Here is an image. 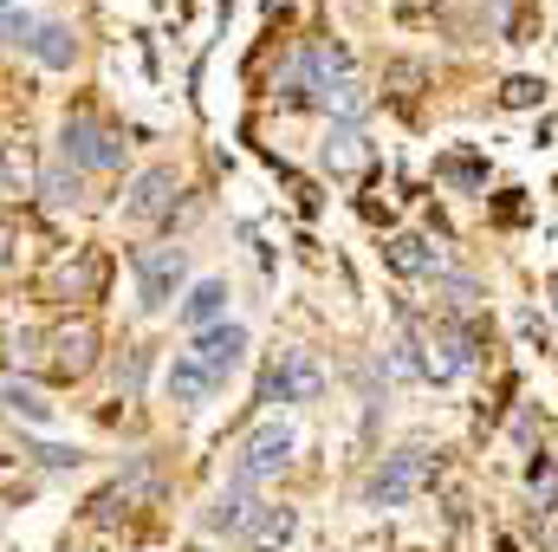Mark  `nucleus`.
<instances>
[{"mask_svg": "<svg viewBox=\"0 0 558 552\" xmlns=\"http://www.w3.org/2000/svg\"><path fill=\"white\" fill-rule=\"evenodd\" d=\"M143 377H149V351L131 345V351L118 358V397H124V404H137L143 397Z\"/></svg>", "mask_w": 558, "mask_h": 552, "instance_id": "nucleus-22", "label": "nucleus"}, {"mask_svg": "<svg viewBox=\"0 0 558 552\" xmlns=\"http://www.w3.org/2000/svg\"><path fill=\"white\" fill-rule=\"evenodd\" d=\"M59 156L85 176V169H118L124 163V137H118V124H105L98 111H72L65 124H59Z\"/></svg>", "mask_w": 558, "mask_h": 552, "instance_id": "nucleus-4", "label": "nucleus"}, {"mask_svg": "<svg viewBox=\"0 0 558 552\" xmlns=\"http://www.w3.org/2000/svg\"><path fill=\"white\" fill-rule=\"evenodd\" d=\"M435 182L474 195V189H487V156H474V149H448V156H435Z\"/></svg>", "mask_w": 558, "mask_h": 552, "instance_id": "nucleus-16", "label": "nucleus"}, {"mask_svg": "<svg viewBox=\"0 0 558 552\" xmlns=\"http://www.w3.org/2000/svg\"><path fill=\"white\" fill-rule=\"evenodd\" d=\"M175 202H182V176H175L169 163H149V169H137V182H131V195H124V221L156 228V221L175 215Z\"/></svg>", "mask_w": 558, "mask_h": 552, "instance_id": "nucleus-7", "label": "nucleus"}, {"mask_svg": "<svg viewBox=\"0 0 558 552\" xmlns=\"http://www.w3.org/2000/svg\"><path fill=\"white\" fill-rule=\"evenodd\" d=\"M318 156H325V169H331V176H351V169H364V163H371V143H364L357 124H331V137H325Z\"/></svg>", "mask_w": 558, "mask_h": 552, "instance_id": "nucleus-15", "label": "nucleus"}, {"mask_svg": "<svg viewBox=\"0 0 558 552\" xmlns=\"http://www.w3.org/2000/svg\"><path fill=\"white\" fill-rule=\"evenodd\" d=\"M39 195H46L52 208H78L85 182H78V169H72V163H59V169H46V176H39Z\"/></svg>", "mask_w": 558, "mask_h": 552, "instance_id": "nucleus-19", "label": "nucleus"}, {"mask_svg": "<svg viewBox=\"0 0 558 552\" xmlns=\"http://www.w3.org/2000/svg\"><path fill=\"white\" fill-rule=\"evenodd\" d=\"M390 7H397V13H403V20H422V13H435V7H441V0H390Z\"/></svg>", "mask_w": 558, "mask_h": 552, "instance_id": "nucleus-29", "label": "nucleus"}, {"mask_svg": "<svg viewBox=\"0 0 558 552\" xmlns=\"http://www.w3.org/2000/svg\"><path fill=\"white\" fill-rule=\"evenodd\" d=\"M221 319H228V279H195L189 299H182V325L189 332H208Z\"/></svg>", "mask_w": 558, "mask_h": 552, "instance_id": "nucleus-14", "label": "nucleus"}, {"mask_svg": "<svg viewBox=\"0 0 558 552\" xmlns=\"http://www.w3.org/2000/svg\"><path fill=\"white\" fill-rule=\"evenodd\" d=\"M500 105H507V111H539V105H546V79H533V72H513V79L500 85Z\"/></svg>", "mask_w": 558, "mask_h": 552, "instance_id": "nucleus-21", "label": "nucleus"}, {"mask_svg": "<svg viewBox=\"0 0 558 552\" xmlns=\"http://www.w3.org/2000/svg\"><path fill=\"white\" fill-rule=\"evenodd\" d=\"M98 351H105V332H98L92 312H65V319L46 332V371L65 377V384L92 377V371H98Z\"/></svg>", "mask_w": 558, "mask_h": 552, "instance_id": "nucleus-3", "label": "nucleus"}, {"mask_svg": "<svg viewBox=\"0 0 558 552\" xmlns=\"http://www.w3.org/2000/svg\"><path fill=\"white\" fill-rule=\"evenodd\" d=\"M0 404H7L13 416H26V422H52V404H46L33 384H7V391H0Z\"/></svg>", "mask_w": 558, "mask_h": 552, "instance_id": "nucleus-24", "label": "nucleus"}, {"mask_svg": "<svg viewBox=\"0 0 558 552\" xmlns=\"http://www.w3.org/2000/svg\"><path fill=\"white\" fill-rule=\"evenodd\" d=\"M487 20H494V33H500V39H513V46H526V33H533L526 0H487Z\"/></svg>", "mask_w": 558, "mask_h": 552, "instance_id": "nucleus-20", "label": "nucleus"}, {"mask_svg": "<svg viewBox=\"0 0 558 552\" xmlns=\"http://www.w3.org/2000/svg\"><path fill=\"white\" fill-rule=\"evenodd\" d=\"M292 448H299L292 422H279V416L254 422V429L241 435V448H234V475H228V481H241V488H267V481H279V475L292 468Z\"/></svg>", "mask_w": 558, "mask_h": 552, "instance_id": "nucleus-2", "label": "nucleus"}, {"mask_svg": "<svg viewBox=\"0 0 558 552\" xmlns=\"http://www.w3.org/2000/svg\"><path fill=\"white\" fill-rule=\"evenodd\" d=\"M292 540H299V507H286V501L254 507V514H247V527H241V547H247V552H286Z\"/></svg>", "mask_w": 558, "mask_h": 552, "instance_id": "nucleus-9", "label": "nucleus"}, {"mask_svg": "<svg viewBox=\"0 0 558 552\" xmlns=\"http://www.w3.org/2000/svg\"><path fill=\"white\" fill-rule=\"evenodd\" d=\"M33 189V143H0V195Z\"/></svg>", "mask_w": 558, "mask_h": 552, "instance_id": "nucleus-18", "label": "nucleus"}, {"mask_svg": "<svg viewBox=\"0 0 558 552\" xmlns=\"http://www.w3.org/2000/svg\"><path fill=\"white\" fill-rule=\"evenodd\" d=\"M546 299H553V312H558V274H553V279H546Z\"/></svg>", "mask_w": 558, "mask_h": 552, "instance_id": "nucleus-30", "label": "nucleus"}, {"mask_svg": "<svg viewBox=\"0 0 558 552\" xmlns=\"http://www.w3.org/2000/svg\"><path fill=\"white\" fill-rule=\"evenodd\" d=\"M384 267L397 279H435L441 274V248L428 235H390L384 241Z\"/></svg>", "mask_w": 558, "mask_h": 552, "instance_id": "nucleus-10", "label": "nucleus"}, {"mask_svg": "<svg viewBox=\"0 0 558 552\" xmlns=\"http://www.w3.org/2000/svg\"><path fill=\"white\" fill-rule=\"evenodd\" d=\"M247 514H254V488L228 481V488L202 507V533H241V527H247Z\"/></svg>", "mask_w": 558, "mask_h": 552, "instance_id": "nucleus-13", "label": "nucleus"}, {"mask_svg": "<svg viewBox=\"0 0 558 552\" xmlns=\"http://www.w3.org/2000/svg\"><path fill=\"white\" fill-rule=\"evenodd\" d=\"M33 26H39L33 13H13V7L0 13V39H7V46H33Z\"/></svg>", "mask_w": 558, "mask_h": 552, "instance_id": "nucleus-25", "label": "nucleus"}, {"mask_svg": "<svg viewBox=\"0 0 558 552\" xmlns=\"http://www.w3.org/2000/svg\"><path fill=\"white\" fill-rule=\"evenodd\" d=\"M46 468H78V448H33Z\"/></svg>", "mask_w": 558, "mask_h": 552, "instance_id": "nucleus-27", "label": "nucleus"}, {"mask_svg": "<svg viewBox=\"0 0 558 552\" xmlns=\"http://www.w3.org/2000/svg\"><path fill=\"white\" fill-rule=\"evenodd\" d=\"M189 358H195V364L208 371V384L221 391V384H228V377H234V371L247 364V325H228V319H221V325H208V332H195V345H189Z\"/></svg>", "mask_w": 558, "mask_h": 552, "instance_id": "nucleus-8", "label": "nucleus"}, {"mask_svg": "<svg viewBox=\"0 0 558 552\" xmlns=\"http://www.w3.org/2000/svg\"><path fill=\"white\" fill-rule=\"evenodd\" d=\"M279 371H286V404H318L325 397V371H318V358L305 345L279 351Z\"/></svg>", "mask_w": 558, "mask_h": 552, "instance_id": "nucleus-12", "label": "nucleus"}, {"mask_svg": "<svg viewBox=\"0 0 558 552\" xmlns=\"http://www.w3.org/2000/svg\"><path fill=\"white\" fill-rule=\"evenodd\" d=\"M428 481H435V448H428V442H403V448H390V455L371 468L364 507H371V514H397V507L416 501Z\"/></svg>", "mask_w": 558, "mask_h": 552, "instance_id": "nucleus-1", "label": "nucleus"}, {"mask_svg": "<svg viewBox=\"0 0 558 552\" xmlns=\"http://www.w3.org/2000/svg\"><path fill=\"white\" fill-rule=\"evenodd\" d=\"M494 215H500V221H520V215H526V202H520V189H507V195H500V208H494Z\"/></svg>", "mask_w": 558, "mask_h": 552, "instance_id": "nucleus-28", "label": "nucleus"}, {"mask_svg": "<svg viewBox=\"0 0 558 552\" xmlns=\"http://www.w3.org/2000/svg\"><path fill=\"white\" fill-rule=\"evenodd\" d=\"M169 397H175V410H202L208 397H215V384H208V371L182 351L175 364H169Z\"/></svg>", "mask_w": 558, "mask_h": 552, "instance_id": "nucleus-17", "label": "nucleus"}, {"mask_svg": "<svg viewBox=\"0 0 558 552\" xmlns=\"http://www.w3.org/2000/svg\"><path fill=\"white\" fill-rule=\"evenodd\" d=\"M189 552H208V547H189Z\"/></svg>", "mask_w": 558, "mask_h": 552, "instance_id": "nucleus-31", "label": "nucleus"}, {"mask_svg": "<svg viewBox=\"0 0 558 552\" xmlns=\"http://www.w3.org/2000/svg\"><path fill=\"white\" fill-rule=\"evenodd\" d=\"M46 72H65L72 59H78V33H72V20H39L33 26V46H26Z\"/></svg>", "mask_w": 558, "mask_h": 552, "instance_id": "nucleus-11", "label": "nucleus"}, {"mask_svg": "<svg viewBox=\"0 0 558 552\" xmlns=\"http://www.w3.org/2000/svg\"><path fill=\"white\" fill-rule=\"evenodd\" d=\"M526 488H533V501L539 507H558V455H533V468H526Z\"/></svg>", "mask_w": 558, "mask_h": 552, "instance_id": "nucleus-23", "label": "nucleus"}, {"mask_svg": "<svg viewBox=\"0 0 558 552\" xmlns=\"http://www.w3.org/2000/svg\"><path fill=\"white\" fill-rule=\"evenodd\" d=\"M182 279H189V248H175V241L143 248V254H137V312H143V319L169 312V305H175V292H182Z\"/></svg>", "mask_w": 558, "mask_h": 552, "instance_id": "nucleus-6", "label": "nucleus"}, {"mask_svg": "<svg viewBox=\"0 0 558 552\" xmlns=\"http://www.w3.org/2000/svg\"><path fill=\"white\" fill-rule=\"evenodd\" d=\"M105 286H111V254L105 248H72L46 274V292L59 305H92V299H105Z\"/></svg>", "mask_w": 558, "mask_h": 552, "instance_id": "nucleus-5", "label": "nucleus"}, {"mask_svg": "<svg viewBox=\"0 0 558 552\" xmlns=\"http://www.w3.org/2000/svg\"><path fill=\"white\" fill-rule=\"evenodd\" d=\"M520 332H526V345H539V351H546V319H539V312H533V305H526V312H520Z\"/></svg>", "mask_w": 558, "mask_h": 552, "instance_id": "nucleus-26", "label": "nucleus"}]
</instances>
